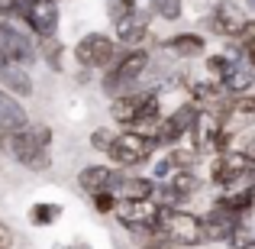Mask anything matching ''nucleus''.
Returning a JSON list of instances; mask_svg holds the SVG:
<instances>
[{"instance_id":"obj_21","label":"nucleus","mask_w":255,"mask_h":249,"mask_svg":"<svg viewBox=\"0 0 255 249\" xmlns=\"http://www.w3.org/2000/svg\"><path fill=\"white\" fill-rule=\"evenodd\" d=\"M233 65H236V58L226 55V52H210V55H204V71H207L210 81H223L233 71Z\"/></svg>"},{"instance_id":"obj_29","label":"nucleus","mask_w":255,"mask_h":249,"mask_svg":"<svg viewBox=\"0 0 255 249\" xmlns=\"http://www.w3.org/2000/svg\"><path fill=\"white\" fill-rule=\"evenodd\" d=\"M233 117H255V91L233 97Z\"/></svg>"},{"instance_id":"obj_28","label":"nucleus","mask_w":255,"mask_h":249,"mask_svg":"<svg viewBox=\"0 0 255 249\" xmlns=\"http://www.w3.org/2000/svg\"><path fill=\"white\" fill-rule=\"evenodd\" d=\"M226 149H233V130L230 126H220V130L210 136L207 152H210V156H220V152H226Z\"/></svg>"},{"instance_id":"obj_11","label":"nucleus","mask_w":255,"mask_h":249,"mask_svg":"<svg viewBox=\"0 0 255 249\" xmlns=\"http://www.w3.org/2000/svg\"><path fill=\"white\" fill-rule=\"evenodd\" d=\"M152 6H139L136 13H129L126 19H120L117 26H113V32H117V45H123V49H136V45H145V39L152 36Z\"/></svg>"},{"instance_id":"obj_33","label":"nucleus","mask_w":255,"mask_h":249,"mask_svg":"<svg viewBox=\"0 0 255 249\" xmlns=\"http://www.w3.org/2000/svg\"><path fill=\"white\" fill-rule=\"evenodd\" d=\"M243 152H246V156H249V162L255 165V136H249V139H246V146H243Z\"/></svg>"},{"instance_id":"obj_30","label":"nucleus","mask_w":255,"mask_h":249,"mask_svg":"<svg viewBox=\"0 0 255 249\" xmlns=\"http://www.w3.org/2000/svg\"><path fill=\"white\" fill-rule=\"evenodd\" d=\"M152 175H149V178L152 181H168V175L174 172V168H171V162H168V156H165V152H162V156H155V159H152Z\"/></svg>"},{"instance_id":"obj_24","label":"nucleus","mask_w":255,"mask_h":249,"mask_svg":"<svg viewBox=\"0 0 255 249\" xmlns=\"http://www.w3.org/2000/svg\"><path fill=\"white\" fill-rule=\"evenodd\" d=\"M152 13H155L158 19H165V23H178L181 13H184V6H181V0H149Z\"/></svg>"},{"instance_id":"obj_22","label":"nucleus","mask_w":255,"mask_h":249,"mask_svg":"<svg viewBox=\"0 0 255 249\" xmlns=\"http://www.w3.org/2000/svg\"><path fill=\"white\" fill-rule=\"evenodd\" d=\"M165 156H168L174 172H181V168H197V162H200V152L187 143H178V146H171V149H165Z\"/></svg>"},{"instance_id":"obj_16","label":"nucleus","mask_w":255,"mask_h":249,"mask_svg":"<svg viewBox=\"0 0 255 249\" xmlns=\"http://www.w3.org/2000/svg\"><path fill=\"white\" fill-rule=\"evenodd\" d=\"M223 91L230 94V97H236V94H246V91H255V65L246 62V58H236V65H233V71L223 78Z\"/></svg>"},{"instance_id":"obj_27","label":"nucleus","mask_w":255,"mask_h":249,"mask_svg":"<svg viewBox=\"0 0 255 249\" xmlns=\"http://www.w3.org/2000/svg\"><path fill=\"white\" fill-rule=\"evenodd\" d=\"M113 136H117V130H110V126H97V130H91V139H87V143H91L94 152L107 156V149H110Z\"/></svg>"},{"instance_id":"obj_13","label":"nucleus","mask_w":255,"mask_h":249,"mask_svg":"<svg viewBox=\"0 0 255 249\" xmlns=\"http://www.w3.org/2000/svg\"><path fill=\"white\" fill-rule=\"evenodd\" d=\"M249 217H239L233 211H223V207H213L207 214H200V230H204V243H226V237L233 233V227L243 224Z\"/></svg>"},{"instance_id":"obj_18","label":"nucleus","mask_w":255,"mask_h":249,"mask_svg":"<svg viewBox=\"0 0 255 249\" xmlns=\"http://www.w3.org/2000/svg\"><path fill=\"white\" fill-rule=\"evenodd\" d=\"M39 42V62H45L49 71H65V45L58 36H49V39H36Z\"/></svg>"},{"instance_id":"obj_15","label":"nucleus","mask_w":255,"mask_h":249,"mask_svg":"<svg viewBox=\"0 0 255 249\" xmlns=\"http://www.w3.org/2000/svg\"><path fill=\"white\" fill-rule=\"evenodd\" d=\"M0 87H3L6 94H13V97L26 100V97H32V91H36V81H32L29 68L13 65V62H3V65H0Z\"/></svg>"},{"instance_id":"obj_19","label":"nucleus","mask_w":255,"mask_h":249,"mask_svg":"<svg viewBox=\"0 0 255 249\" xmlns=\"http://www.w3.org/2000/svg\"><path fill=\"white\" fill-rule=\"evenodd\" d=\"M62 214H65V207L58 201H36L29 207V224L32 227H52L62 220Z\"/></svg>"},{"instance_id":"obj_17","label":"nucleus","mask_w":255,"mask_h":249,"mask_svg":"<svg viewBox=\"0 0 255 249\" xmlns=\"http://www.w3.org/2000/svg\"><path fill=\"white\" fill-rule=\"evenodd\" d=\"M110 172H113L110 162H91V165H84L81 172L75 175L78 191H81V194H94V191H100V188H107V178H110Z\"/></svg>"},{"instance_id":"obj_12","label":"nucleus","mask_w":255,"mask_h":249,"mask_svg":"<svg viewBox=\"0 0 255 249\" xmlns=\"http://www.w3.org/2000/svg\"><path fill=\"white\" fill-rule=\"evenodd\" d=\"M107 191H113L117 198H152L155 181L149 175L129 172V168H113L110 178H107Z\"/></svg>"},{"instance_id":"obj_34","label":"nucleus","mask_w":255,"mask_h":249,"mask_svg":"<svg viewBox=\"0 0 255 249\" xmlns=\"http://www.w3.org/2000/svg\"><path fill=\"white\" fill-rule=\"evenodd\" d=\"M94 75H97V71H91V68H81V71H78V81H81V84H91V78Z\"/></svg>"},{"instance_id":"obj_9","label":"nucleus","mask_w":255,"mask_h":249,"mask_svg":"<svg viewBox=\"0 0 255 249\" xmlns=\"http://www.w3.org/2000/svg\"><path fill=\"white\" fill-rule=\"evenodd\" d=\"M19 26L32 39L58 36V26H62V6H58V0H26L23 13H19Z\"/></svg>"},{"instance_id":"obj_35","label":"nucleus","mask_w":255,"mask_h":249,"mask_svg":"<svg viewBox=\"0 0 255 249\" xmlns=\"http://www.w3.org/2000/svg\"><path fill=\"white\" fill-rule=\"evenodd\" d=\"M139 249H181V246H168V243H142Z\"/></svg>"},{"instance_id":"obj_39","label":"nucleus","mask_w":255,"mask_h":249,"mask_svg":"<svg viewBox=\"0 0 255 249\" xmlns=\"http://www.w3.org/2000/svg\"><path fill=\"white\" fill-rule=\"evenodd\" d=\"M0 249H3V246H0Z\"/></svg>"},{"instance_id":"obj_1","label":"nucleus","mask_w":255,"mask_h":249,"mask_svg":"<svg viewBox=\"0 0 255 249\" xmlns=\"http://www.w3.org/2000/svg\"><path fill=\"white\" fill-rule=\"evenodd\" d=\"M162 91L158 87H132V91L120 94V97L110 100V120L120 126V130H142L152 133L155 123L162 120Z\"/></svg>"},{"instance_id":"obj_5","label":"nucleus","mask_w":255,"mask_h":249,"mask_svg":"<svg viewBox=\"0 0 255 249\" xmlns=\"http://www.w3.org/2000/svg\"><path fill=\"white\" fill-rule=\"evenodd\" d=\"M49 149H52V126L49 123H32V120H29L23 130L10 133L3 156H10L13 162H19L26 168L39 152H49Z\"/></svg>"},{"instance_id":"obj_37","label":"nucleus","mask_w":255,"mask_h":249,"mask_svg":"<svg viewBox=\"0 0 255 249\" xmlns=\"http://www.w3.org/2000/svg\"><path fill=\"white\" fill-rule=\"evenodd\" d=\"M68 249H91V246H87V243H78V246H68Z\"/></svg>"},{"instance_id":"obj_36","label":"nucleus","mask_w":255,"mask_h":249,"mask_svg":"<svg viewBox=\"0 0 255 249\" xmlns=\"http://www.w3.org/2000/svg\"><path fill=\"white\" fill-rule=\"evenodd\" d=\"M243 6H249V10H255V0H243Z\"/></svg>"},{"instance_id":"obj_4","label":"nucleus","mask_w":255,"mask_h":249,"mask_svg":"<svg viewBox=\"0 0 255 249\" xmlns=\"http://www.w3.org/2000/svg\"><path fill=\"white\" fill-rule=\"evenodd\" d=\"M155 156H158L155 136L142 130H117L110 149H107V162L113 168H129V172L149 165Z\"/></svg>"},{"instance_id":"obj_8","label":"nucleus","mask_w":255,"mask_h":249,"mask_svg":"<svg viewBox=\"0 0 255 249\" xmlns=\"http://www.w3.org/2000/svg\"><path fill=\"white\" fill-rule=\"evenodd\" d=\"M117 52H120V45L113 36H107V32H84L75 42V65L78 68H91L100 75L117 58Z\"/></svg>"},{"instance_id":"obj_20","label":"nucleus","mask_w":255,"mask_h":249,"mask_svg":"<svg viewBox=\"0 0 255 249\" xmlns=\"http://www.w3.org/2000/svg\"><path fill=\"white\" fill-rule=\"evenodd\" d=\"M168 185L174 188V191H181L184 198H194V194L204 188V181H200L197 168H181V172H171L168 175Z\"/></svg>"},{"instance_id":"obj_2","label":"nucleus","mask_w":255,"mask_h":249,"mask_svg":"<svg viewBox=\"0 0 255 249\" xmlns=\"http://www.w3.org/2000/svg\"><path fill=\"white\" fill-rule=\"evenodd\" d=\"M149 68H152V49H145V45L123 49V45H120L117 58L100 71V91L113 100V97H120V94H126V91L142 84V78H145Z\"/></svg>"},{"instance_id":"obj_10","label":"nucleus","mask_w":255,"mask_h":249,"mask_svg":"<svg viewBox=\"0 0 255 249\" xmlns=\"http://www.w3.org/2000/svg\"><path fill=\"white\" fill-rule=\"evenodd\" d=\"M243 23H246V10L236 0H217L207 13V32L217 39H233Z\"/></svg>"},{"instance_id":"obj_3","label":"nucleus","mask_w":255,"mask_h":249,"mask_svg":"<svg viewBox=\"0 0 255 249\" xmlns=\"http://www.w3.org/2000/svg\"><path fill=\"white\" fill-rule=\"evenodd\" d=\"M158 243L181 246V249H197L204 243V230H200V214L187 211V207H158Z\"/></svg>"},{"instance_id":"obj_26","label":"nucleus","mask_w":255,"mask_h":249,"mask_svg":"<svg viewBox=\"0 0 255 249\" xmlns=\"http://www.w3.org/2000/svg\"><path fill=\"white\" fill-rule=\"evenodd\" d=\"M139 10V0H107V19H110L113 26L120 23V19H126L129 13Z\"/></svg>"},{"instance_id":"obj_6","label":"nucleus","mask_w":255,"mask_h":249,"mask_svg":"<svg viewBox=\"0 0 255 249\" xmlns=\"http://www.w3.org/2000/svg\"><path fill=\"white\" fill-rule=\"evenodd\" d=\"M3 62L23 65V68H32L39 62V42L10 19H0V65Z\"/></svg>"},{"instance_id":"obj_25","label":"nucleus","mask_w":255,"mask_h":249,"mask_svg":"<svg viewBox=\"0 0 255 249\" xmlns=\"http://www.w3.org/2000/svg\"><path fill=\"white\" fill-rule=\"evenodd\" d=\"M91 198V207H94V214H100V217H110L113 214V207H117V194L113 191H107V188H100V191H94V194H87Z\"/></svg>"},{"instance_id":"obj_31","label":"nucleus","mask_w":255,"mask_h":249,"mask_svg":"<svg viewBox=\"0 0 255 249\" xmlns=\"http://www.w3.org/2000/svg\"><path fill=\"white\" fill-rule=\"evenodd\" d=\"M26 0H0V19H10V23H19V13H23Z\"/></svg>"},{"instance_id":"obj_7","label":"nucleus","mask_w":255,"mask_h":249,"mask_svg":"<svg viewBox=\"0 0 255 249\" xmlns=\"http://www.w3.org/2000/svg\"><path fill=\"white\" fill-rule=\"evenodd\" d=\"M255 178V165L249 162L243 149H226L220 156H213L210 162V185L226 191V188H236V185H249Z\"/></svg>"},{"instance_id":"obj_14","label":"nucleus","mask_w":255,"mask_h":249,"mask_svg":"<svg viewBox=\"0 0 255 249\" xmlns=\"http://www.w3.org/2000/svg\"><path fill=\"white\" fill-rule=\"evenodd\" d=\"M162 49L171 52V58L191 62V58L207 55V36H200V32H171L162 42Z\"/></svg>"},{"instance_id":"obj_32","label":"nucleus","mask_w":255,"mask_h":249,"mask_svg":"<svg viewBox=\"0 0 255 249\" xmlns=\"http://www.w3.org/2000/svg\"><path fill=\"white\" fill-rule=\"evenodd\" d=\"M0 246L3 249L13 246V230H10V224H3V220H0Z\"/></svg>"},{"instance_id":"obj_23","label":"nucleus","mask_w":255,"mask_h":249,"mask_svg":"<svg viewBox=\"0 0 255 249\" xmlns=\"http://www.w3.org/2000/svg\"><path fill=\"white\" fill-rule=\"evenodd\" d=\"M226 246L230 249H255V230L249 227V220L233 227V233L226 237Z\"/></svg>"},{"instance_id":"obj_38","label":"nucleus","mask_w":255,"mask_h":249,"mask_svg":"<svg viewBox=\"0 0 255 249\" xmlns=\"http://www.w3.org/2000/svg\"><path fill=\"white\" fill-rule=\"evenodd\" d=\"M139 3H142V0H139Z\"/></svg>"}]
</instances>
